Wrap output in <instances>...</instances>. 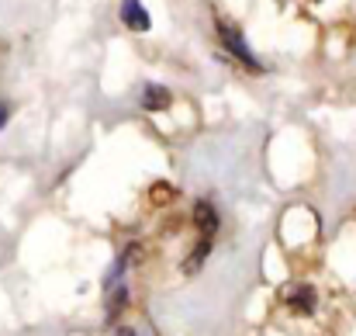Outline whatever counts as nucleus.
I'll list each match as a JSON object with an SVG mask.
<instances>
[{"label":"nucleus","instance_id":"f257e3e1","mask_svg":"<svg viewBox=\"0 0 356 336\" xmlns=\"http://www.w3.org/2000/svg\"><path fill=\"white\" fill-rule=\"evenodd\" d=\"M218 35H222L225 49L236 56L238 63H245L249 70H259V63H256V56L249 52V45H245V38H242V31H238V28H232L229 21H218Z\"/></svg>","mask_w":356,"mask_h":336},{"label":"nucleus","instance_id":"f03ea898","mask_svg":"<svg viewBox=\"0 0 356 336\" xmlns=\"http://www.w3.org/2000/svg\"><path fill=\"white\" fill-rule=\"evenodd\" d=\"M315 305H318V295H315L312 284H294V288H287V309H291V312L312 316Z\"/></svg>","mask_w":356,"mask_h":336},{"label":"nucleus","instance_id":"7ed1b4c3","mask_svg":"<svg viewBox=\"0 0 356 336\" xmlns=\"http://www.w3.org/2000/svg\"><path fill=\"white\" fill-rule=\"evenodd\" d=\"M121 21H124L131 31H149V28H152L149 10L142 7V0H121Z\"/></svg>","mask_w":356,"mask_h":336},{"label":"nucleus","instance_id":"20e7f679","mask_svg":"<svg viewBox=\"0 0 356 336\" xmlns=\"http://www.w3.org/2000/svg\"><path fill=\"white\" fill-rule=\"evenodd\" d=\"M194 225L201 229V236H215V229H218V212H215V205H211L208 198H201V201L194 205Z\"/></svg>","mask_w":356,"mask_h":336},{"label":"nucleus","instance_id":"39448f33","mask_svg":"<svg viewBox=\"0 0 356 336\" xmlns=\"http://www.w3.org/2000/svg\"><path fill=\"white\" fill-rule=\"evenodd\" d=\"M142 105H145L149 112H166V108L173 105V98H170L166 87H159V84H145V91H142Z\"/></svg>","mask_w":356,"mask_h":336},{"label":"nucleus","instance_id":"423d86ee","mask_svg":"<svg viewBox=\"0 0 356 336\" xmlns=\"http://www.w3.org/2000/svg\"><path fill=\"white\" fill-rule=\"evenodd\" d=\"M208 253H211V236H204V239L194 246V253H191V260L184 264V270H187V274H194V270L204 264V257H208Z\"/></svg>","mask_w":356,"mask_h":336},{"label":"nucleus","instance_id":"0eeeda50","mask_svg":"<svg viewBox=\"0 0 356 336\" xmlns=\"http://www.w3.org/2000/svg\"><path fill=\"white\" fill-rule=\"evenodd\" d=\"M124 305H128V288H124V284H121L118 291H115V295H111V305H108V316H111V319H115V316H118L121 309H124Z\"/></svg>","mask_w":356,"mask_h":336},{"label":"nucleus","instance_id":"6e6552de","mask_svg":"<svg viewBox=\"0 0 356 336\" xmlns=\"http://www.w3.org/2000/svg\"><path fill=\"white\" fill-rule=\"evenodd\" d=\"M170 194H173V191H170L166 184H156V188H152V201H156V205H166Z\"/></svg>","mask_w":356,"mask_h":336},{"label":"nucleus","instance_id":"1a4fd4ad","mask_svg":"<svg viewBox=\"0 0 356 336\" xmlns=\"http://www.w3.org/2000/svg\"><path fill=\"white\" fill-rule=\"evenodd\" d=\"M7 114H10V108H7V105H0V128L7 125Z\"/></svg>","mask_w":356,"mask_h":336},{"label":"nucleus","instance_id":"9d476101","mask_svg":"<svg viewBox=\"0 0 356 336\" xmlns=\"http://www.w3.org/2000/svg\"><path fill=\"white\" fill-rule=\"evenodd\" d=\"M118 336H138V333H135V330H128V326H121Z\"/></svg>","mask_w":356,"mask_h":336}]
</instances>
